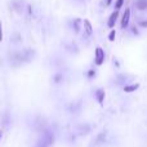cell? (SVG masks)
<instances>
[{
	"label": "cell",
	"mask_w": 147,
	"mask_h": 147,
	"mask_svg": "<svg viewBox=\"0 0 147 147\" xmlns=\"http://www.w3.org/2000/svg\"><path fill=\"white\" fill-rule=\"evenodd\" d=\"M32 52L28 51V49H26V51L23 52H18V53H14L12 57V61L14 65H20L22 63V62H27L30 61L31 58H32Z\"/></svg>",
	"instance_id": "cell-1"
},
{
	"label": "cell",
	"mask_w": 147,
	"mask_h": 147,
	"mask_svg": "<svg viewBox=\"0 0 147 147\" xmlns=\"http://www.w3.org/2000/svg\"><path fill=\"white\" fill-rule=\"evenodd\" d=\"M105 61V52L102 48H96V57H94V62H96V65H98V66H101L102 63H103Z\"/></svg>",
	"instance_id": "cell-2"
},
{
	"label": "cell",
	"mask_w": 147,
	"mask_h": 147,
	"mask_svg": "<svg viewBox=\"0 0 147 147\" xmlns=\"http://www.w3.org/2000/svg\"><path fill=\"white\" fill-rule=\"evenodd\" d=\"M117 17H119V10L115 9L114 12L111 13V16L109 17V22H107V26H109L110 28H112L115 26V23H116V21H117Z\"/></svg>",
	"instance_id": "cell-3"
},
{
	"label": "cell",
	"mask_w": 147,
	"mask_h": 147,
	"mask_svg": "<svg viewBox=\"0 0 147 147\" xmlns=\"http://www.w3.org/2000/svg\"><path fill=\"white\" fill-rule=\"evenodd\" d=\"M129 20H130V9L127 8L125 12H124V14H123V18H121V27L123 28L128 27V25H129Z\"/></svg>",
	"instance_id": "cell-4"
},
{
	"label": "cell",
	"mask_w": 147,
	"mask_h": 147,
	"mask_svg": "<svg viewBox=\"0 0 147 147\" xmlns=\"http://www.w3.org/2000/svg\"><path fill=\"white\" fill-rule=\"evenodd\" d=\"M136 8L140 10H146L147 9V0H136L134 3Z\"/></svg>",
	"instance_id": "cell-5"
},
{
	"label": "cell",
	"mask_w": 147,
	"mask_h": 147,
	"mask_svg": "<svg viewBox=\"0 0 147 147\" xmlns=\"http://www.w3.org/2000/svg\"><path fill=\"white\" fill-rule=\"evenodd\" d=\"M84 28H85V31H86V34L88 35H92L93 34V27H92V23L89 22L88 20H84Z\"/></svg>",
	"instance_id": "cell-6"
},
{
	"label": "cell",
	"mask_w": 147,
	"mask_h": 147,
	"mask_svg": "<svg viewBox=\"0 0 147 147\" xmlns=\"http://www.w3.org/2000/svg\"><path fill=\"white\" fill-rule=\"evenodd\" d=\"M96 97H97V101L102 105V103H103V99H105V90L98 89V90L96 92Z\"/></svg>",
	"instance_id": "cell-7"
},
{
	"label": "cell",
	"mask_w": 147,
	"mask_h": 147,
	"mask_svg": "<svg viewBox=\"0 0 147 147\" xmlns=\"http://www.w3.org/2000/svg\"><path fill=\"white\" fill-rule=\"evenodd\" d=\"M140 88V84H133V85H127L124 88V92L125 93H130V92H134Z\"/></svg>",
	"instance_id": "cell-8"
},
{
	"label": "cell",
	"mask_w": 147,
	"mask_h": 147,
	"mask_svg": "<svg viewBox=\"0 0 147 147\" xmlns=\"http://www.w3.org/2000/svg\"><path fill=\"white\" fill-rule=\"evenodd\" d=\"M105 138H106V133H101V134L97 137V141H96V145H98V143H102L105 141Z\"/></svg>",
	"instance_id": "cell-9"
},
{
	"label": "cell",
	"mask_w": 147,
	"mask_h": 147,
	"mask_svg": "<svg viewBox=\"0 0 147 147\" xmlns=\"http://www.w3.org/2000/svg\"><path fill=\"white\" fill-rule=\"evenodd\" d=\"M123 5H124V0H116V1H115V9L119 10Z\"/></svg>",
	"instance_id": "cell-10"
},
{
	"label": "cell",
	"mask_w": 147,
	"mask_h": 147,
	"mask_svg": "<svg viewBox=\"0 0 147 147\" xmlns=\"http://www.w3.org/2000/svg\"><path fill=\"white\" fill-rule=\"evenodd\" d=\"M115 36H116V31L112 30L111 32H110V35H109V40L110 41H114L115 40Z\"/></svg>",
	"instance_id": "cell-11"
},
{
	"label": "cell",
	"mask_w": 147,
	"mask_h": 147,
	"mask_svg": "<svg viewBox=\"0 0 147 147\" xmlns=\"http://www.w3.org/2000/svg\"><path fill=\"white\" fill-rule=\"evenodd\" d=\"M79 23H80V20H74V26H75V31L76 32H79Z\"/></svg>",
	"instance_id": "cell-12"
},
{
	"label": "cell",
	"mask_w": 147,
	"mask_h": 147,
	"mask_svg": "<svg viewBox=\"0 0 147 147\" xmlns=\"http://www.w3.org/2000/svg\"><path fill=\"white\" fill-rule=\"evenodd\" d=\"M138 25H140L141 27H147V21H140Z\"/></svg>",
	"instance_id": "cell-13"
},
{
	"label": "cell",
	"mask_w": 147,
	"mask_h": 147,
	"mask_svg": "<svg viewBox=\"0 0 147 147\" xmlns=\"http://www.w3.org/2000/svg\"><path fill=\"white\" fill-rule=\"evenodd\" d=\"M36 147H48V145H47V143H45V141H41V142L40 143H39V145L38 146H36Z\"/></svg>",
	"instance_id": "cell-14"
},
{
	"label": "cell",
	"mask_w": 147,
	"mask_h": 147,
	"mask_svg": "<svg viewBox=\"0 0 147 147\" xmlns=\"http://www.w3.org/2000/svg\"><path fill=\"white\" fill-rule=\"evenodd\" d=\"M1 40H3V25L0 22V43H1Z\"/></svg>",
	"instance_id": "cell-15"
},
{
	"label": "cell",
	"mask_w": 147,
	"mask_h": 147,
	"mask_svg": "<svg viewBox=\"0 0 147 147\" xmlns=\"http://www.w3.org/2000/svg\"><path fill=\"white\" fill-rule=\"evenodd\" d=\"M27 10H28V14H32V8H31V5H27Z\"/></svg>",
	"instance_id": "cell-16"
},
{
	"label": "cell",
	"mask_w": 147,
	"mask_h": 147,
	"mask_svg": "<svg viewBox=\"0 0 147 147\" xmlns=\"http://www.w3.org/2000/svg\"><path fill=\"white\" fill-rule=\"evenodd\" d=\"M111 3H112V0H106V5L109 7V5H111Z\"/></svg>",
	"instance_id": "cell-17"
},
{
	"label": "cell",
	"mask_w": 147,
	"mask_h": 147,
	"mask_svg": "<svg viewBox=\"0 0 147 147\" xmlns=\"http://www.w3.org/2000/svg\"><path fill=\"white\" fill-rule=\"evenodd\" d=\"M59 80H61V75H57L56 76V81H59Z\"/></svg>",
	"instance_id": "cell-18"
},
{
	"label": "cell",
	"mask_w": 147,
	"mask_h": 147,
	"mask_svg": "<svg viewBox=\"0 0 147 147\" xmlns=\"http://www.w3.org/2000/svg\"><path fill=\"white\" fill-rule=\"evenodd\" d=\"M1 137H3V132L0 130V140H1Z\"/></svg>",
	"instance_id": "cell-19"
}]
</instances>
